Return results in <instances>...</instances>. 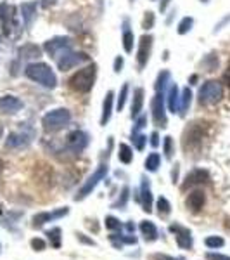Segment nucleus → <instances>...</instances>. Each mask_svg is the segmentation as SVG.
<instances>
[{
  "label": "nucleus",
  "mask_w": 230,
  "mask_h": 260,
  "mask_svg": "<svg viewBox=\"0 0 230 260\" xmlns=\"http://www.w3.org/2000/svg\"><path fill=\"white\" fill-rule=\"evenodd\" d=\"M223 78H225V82H227V85H228V89H230V64H228V70L225 71Z\"/></svg>",
  "instance_id": "52"
},
{
  "label": "nucleus",
  "mask_w": 230,
  "mask_h": 260,
  "mask_svg": "<svg viewBox=\"0 0 230 260\" xmlns=\"http://www.w3.org/2000/svg\"><path fill=\"white\" fill-rule=\"evenodd\" d=\"M2 169H4V163H2V160H0V172H2Z\"/></svg>",
  "instance_id": "54"
},
{
  "label": "nucleus",
  "mask_w": 230,
  "mask_h": 260,
  "mask_svg": "<svg viewBox=\"0 0 230 260\" xmlns=\"http://www.w3.org/2000/svg\"><path fill=\"white\" fill-rule=\"evenodd\" d=\"M71 47H73V40L69 37H54V39H50L44 44V50L50 57H54V59L62 56Z\"/></svg>",
  "instance_id": "12"
},
{
  "label": "nucleus",
  "mask_w": 230,
  "mask_h": 260,
  "mask_svg": "<svg viewBox=\"0 0 230 260\" xmlns=\"http://www.w3.org/2000/svg\"><path fill=\"white\" fill-rule=\"evenodd\" d=\"M24 75L30 78L31 82H36L39 85L45 89H56L57 87V77L54 70L45 62H31L24 68Z\"/></svg>",
  "instance_id": "1"
},
{
  "label": "nucleus",
  "mask_w": 230,
  "mask_h": 260,
  "mask_svg": "<svg viewBox=\"0 0 230 260\" xmlns=\"http://www.w3.org/2000/svg\"><path fill=\"white\" fill-rule=\"evenodd\" d=\"M57 2H59V0H42V7H45V9H49V7L56 6Z\"/></svg>",
  "instance_id": "50"
},
{
  "label": "nucleus",
  "mask_w": 230,
  "mask_h": 260,
  "mask_svg": "<svg viewBox=\"0 0 230 260\" xmlns=\"http://www.w3.org/2000/svg\"><path fill=\"white\" fill-rule=\"evenodd\" d=\"M0 250H2V245H0Z\"/></svg>",
  "instance_id": "57"
},
{
  "label": "nucleus",
  "mask_w": 230,
  "mask_h": 260,
  "mask_svg": "<svg viewBox=\"0 0 230 260\" xmlns=\"http://www.w3.org/2000/svg\"><path fill=\"white\" fill-rule=\"evenodd\" d=\"M154 23H156V16H154L152 11H147L144 14V19H142V28L144 30H150L154 26Z\"/></svg>",
  "instance_id": "41"
},
{
  "label": "nucleus",
  "mask_w": 230,
  "mask_h": 260,
  "mask_svg": "<svg viewBox=\"0 0 230 260\" xmlns=\"http://www.w3.org/2000/svg\"><path fill=\"white\" fill-rule=\"evenodd\" d=\"M163 151H165V156L168 158V160H171L175 154V141L171 136H166L165 141H163Z\"/></svg>",
  "instance_id": "37"
},
{
  "label": "nucleus",
  "mask_w": 230,
  "mask_h": 260,
  "mask_svg": "<svg viewBox=\"0 0 230 260\" xmlns=\"http://www.w3.org/2000/svg\"><path fill=\"white\" fill-rule=\"evenodd\" d=\"M112 106H114V92L109 90L104 98L102 103V115H100V125H106L111 120L112 115Z\"/></svg>",
  "instance_id": "22"
},
{
  "label": "nucleus",
  "mask_w": 230,
  "mask_h": 260,
  "mask_svg": "<svg viewBox=\"0 0 230 260\" xmlns=\"http://www.w3.org/2000/svg\"><path fill=\"white\" fill-rule=\"evenodd\" d=\"M227 229H230V219L227 220Z\"/></svg>",
  "instance_id": "55"
},
{
  "label": "nucleus",
  "mask_w": 230,
  "mask_h": 260,
  "mask_svg": "<svg viewBox=\"0 0 230 260\" xmlns=\"http://www.w3.org/2000/svg\"><path fill=\"white\" fill-rule=\"evenodd\" d=\"M118 160L123 165H130L133 161V149L128 144H125V142H121L118 146Z\"/></svg>",
  "instance_id": "28"
},
{
  "label": "nucleus",
  "mask_w": 230,
  "mask_h": 260,
  "mask_svg": "<svg viewBox=\"0 0 230 260\" xmlns=\"http://www.w3.org/2000/svg\"><path fill=\"white\" fill-rule=\"evenodd\" d=\"M203 66L206 68V71H213V70L216 68V66H218V56H216L215 52L208 54V57L203 61Z\"/></svg>",
  "instance_id": "40"
},
{
  "label": "nucleus",
  "mask_w": 230,
  "mask_h": 260,
  "mask_svg": "<svg viewBox=\"0 0 230 260\" xmlns=\"http://www.w3.org/2000/svg\"><path fill=\"white\" fill-rule=\"evenodd\" d=\"M107 170H109V167H107V163H100V165L97 167V169L94 170V174L90 175L89 179L83 182V186L78 189L76 196H74V201H83L85 198H89V196L92 194V192L95 191V187L99 186L100 180L106 179L107 175Z\"/></svg>",
  "instance_id": "5"
},
{
  "label": "nucleus",
  "mask_w": 230,
  "mask_h": 260,
  "mask_svg": "<svg viewBox=\"0 0 230 260\" xmlns=\"http://www.w3.org/2000/svg\"><path fill=\"white\" fill-rule=\"evenodd\" d=\"M132 142L133 146L137 148V151H144L145 144H147V136H144V134H132Z\"/></svg>",
  "instance_id": "39"
},
{
  "label": "nucleus",
  "mask_w": 230,
  "mask_h": 260,
  "mask_svg": "<svg viewBox=\"0 0 230 260\" xmlns=\"http://www.w3.org/2000/svg\"><path fill=\"white\" fill-rule=\"evenodd\" d=\"M104 225H106V229L111 231V233L123 229V224H121V220L116 219V217H112V215H107L106 217V220H104Z\"/></svg>",
  "instance_id": "38"
},
{
  "label": "nucleus",
  "mask_w": 230,
  "mask_h": 260,
  "mask_svg": "<svg viewBox=\"0 0 230 260\" xmlns=\"http://www.w3.org/2000/svg\"><path fill=\"white\" fill-rule=\"evenodd\" d=\"M190 103H192V92L189 87H185V89L182 90L180 94V115H185V111L190 108Z\"/></svg>",
  "instance_id": "33"
},
{
  "label": "nucleus",
  "mask_w": 230,
  "mask_h": 260,
  "mask_svg": "<svg viewBox=\"0 0 230 260\" xmlns=\"http://www.w3.org/2000/svg\"><path fill=\"white\" fill-rule=\"evenodd\" d=\"M0 24L6 35H11L16 28V9L9 4H0Z\"/></svg>",
  "instance_id": "15"
},
{
  "label": "nucleus",
  "mask_w": 230,
  "mask_h": 260,
  "mask_svg": "<svg viewBox=\"0 0 230 260\" xmlns=\"http://www.w3.org/2000/svg\"><path fill=\"white\" fill-rule=\"evenodd\" d=\"M152 37L150 35H142L139 40V50H137V62H139V68L144 70L149 62L150 50H152Z\"/></svg>",
  "instance_id": "16"
},
{
  "label": "nucleus",
  "mask_w": 230,
  "mask_h": 260,
  "mask_svg": "<svg viewBox=\"0 0 230 260\" xmlns=\"http://www.w3.org/2000/svg\"><path fill=\"white\" fill-rule=\"evenodd\" d=\"M35 139V130L31 127H23L18 132L9 134V137L6 139V148L7 149H24L31 144Z\"/></svg>",
  "instance_id": "7"
},
{
  "label": "nucleus",
  "mask_w": 230,
  "mask_h": 260,
  "mask_svg": "<svg viewBox=\"0 0 230 260\" xmlns=\"http://www.w3.org/2000/svg\"><path fill=\"white\" fill-rule=\"evenodd\" d=\"M210 172L204 170V169H194L187 174L185 180L182 184V191H187L189 187H198V186H203V184H208L210 182Z\"/></svg>",
  "instance_id": "14"
},
{
  "label": "nucleus",
  "mask_w": 230,
  "mask_h": 260,
  "mask_svg": "<svg viewBox=\"0 0 230 260\" xmlns=\"http://www.w3.org/2000/svg\"><path fill=\"white\" fill-rule=\"evenodd\" d=\"M204 258L206 260H230V255H225V253H220V251L211 250L204 255Z\"/></svg>",
  "instance_id": "44"
},
{
  "label": "nucleus",
  "mask_w": 230,
  "mask_h": 260,
  "mask_svg": "<svg viewBox=\"0 0 230 260\" xmlns=\"http://www.w3.org/2000/svg\"><path fill=\"white\" fill-rule=\"evenodd\" d=\"M149 260H178V258H175V257H171V255H166V253H152V255H149Z\"/></svg>",
  "instance_id": "46"
},
{
  "label": "nucleus",
  "mask_w": 230,
  "mask_h": 260,
  "mask_svg": "<svg viewBox=\"0 0 230 260\" xmlns=\"http://www.w3.org/2000/svg\"><path fill=\"white\" fill-rule=\"evenodd\" d=\"M147 125V115H139L137 116V121H135V127H133L132 134H139L142 128Z\"/></svg>",
  "instance_id": "42"
},
{
  "label": "nucleus",
  "mask_w": 230,
  "mask_h": 260,
  "mask_svg": "<svg viewBox=\"0 0 230 260\" xmlns=\"http://www.w3.org/2000/svg\"><path fill=\"white\" fill-rule=\"evenodd\" d=\"M168 110L171 113L180 111V90H178L177 83H173L168 90Z\"/></svg>",
  "instance_id": "26"
},
{
  "label": "nucleus",
  "mask_w": 230,
  "mask_h": 260,
  "mask_svg": "<svg viewBox=\"0 0 230 260\" xmlns=\"http://www.w3.org/2000/svg\"><path fill=\"white\" fill-rule=\"evenodd\" d=\"M128 83H123V87H121L120 94H118V101H116V111H121L125 108V104H127V99H128Z\"/></svg>",
  "instance_id": "36"
},
{
  "label": "nucleus",
  "mask_w": 230,
  "mask_h": 260,
  "mask_svg": "<svg viewBox=\"0 0 230 260\" xmlns=\"http://www.w3.org/2000/svg\"><path fill=\"white\" fill-rule=\"evenodd\" d=\"M168 231L175 236L177 246L180 250H192L194 246V238H192V231L189 228H185L180 222H171L168 225Z\"/></svg>",
  "instance_id": "8"
},
{
  "label": "nucleus",
  "mask_w": 230,
  "mask_h": 260,
  "mask_svg": "<svg viewBox=\"0 0 230 260\" xmlns=\"http://www.w3.org/2000/svg\"><path fill=\"white\" fill-rule=\"evenodd\" d=\"M203 123H190L189 127L183 130V141H182V146H183V151L189 154V151H194V149H199L201 144H203V139H204V130L201 127Z\"/></svg>",
  "instance_id": "6"
},
{
  "label": "nucleus",
  "mask_w": 230,
  "mask_h": 260,
  "mask_svg": "<svg viewBox=\"0 0 230 260\" xmlns=\"http://www.w3.org/2000/svg\"><path fill=\"white\" fill-rule=\"evenodd\" d=\"M192 26H194V18H190V16L182 18V21L178 23V26H177L178 35H185V33H189L192 30Z\"/></svg>",
  "instance_id": "35"
},
{
  "label": "nucleus",
  "mask_w": 230,
  "mask_h": 260,
  "mask_svg": "<svg viewBox=\"0 0 230 260\" xmlns=\"http://www.w3.org/2000/svg\"><path fill=\"white\" fill-rule=\"evenodd\" d=\"M23 110V101L16 95H2L0 98V113L2 115H16Z\"/></svg>",
  "instance_id": "18"
},
{
  "label": "nucleus",
  "mask_w": 230,
  "mask_h": 260,
  "mask_svg": "<svg viewBox=\"0 0 230 260\" xmlns=\"http://www.w3.org/2000/svg\"><path fill=\"white\" fill-rule=\"evenodd\" d=\"M4 136V127H2V123H0V137Z\"/></svg>",
  "instance_id": "53"
},
{
  "label": "nucleus",
  "mask_w": 230,
  "mask_h": 260,
  "mask_svg": "<svg viewBox=\"0 0 230 260\" xmlns=\"http://www.w3.org/2000/svg\"><path fill=\"white\" fill-rule=\"evenodd\" d=\"M30 246H31V250H35V251H44L47 248V243H45V240H42V238H33L30 241Z\"/></svg>",
  "instance_id": "43"
},
{
  "label": "nucleus",
  "mask_w": 230,
  "mask_h": 260,
  "mask_svg": "<svg viewBox=\"0 0 230 260\" xmlns=\"http://www.w3.org/2000/svg\"><path fill=\"white\" fill-rule=\"evenodd\" d=\"M128 200H130V187H128V186H123L120 198L111 205V208H114V210H123V208L127 207Z\"/></svg>",
  "instance_id": "32"
},
{
  "label": "nucleus",
  "mask_w": 230,
  "mask_h": 260,
  "mask_svg": "<svg viewBox=\"0 0 230 260\" xmlns=\"http://www.w3.org/2000/svg\"><path fill=\"white\" fill-rule=\"evenodd\" d=\"M139 203L142 205V210L145 213H150L154 208V198H152V191H150V182L149 179H145V175L142 177L140 184V191H139Z\"/></svg>",
  "instance_id": "17"
},
{
  "label": "nucleus",
  "mask_w": 230,
  "mask_h": 260,
  "mask_svg": "<svg viewBox=\"0 0 230 260\" xmlns=\"http://www.w3.org/2000/svg\"><path fill=\"white\" fill-rule=\"evenodd\" d=\"M201 106H213L223 99V85L218 80H208L201 85L198 94Z\"/></svg>",
  "instance_id": "4"
},
{
  "label": "nucleus",
  "mask_w": 230,
  "mask_h": 260,
  "mask_svg": "<svg viewBox=\"0 0 230 260\" xmlns=\"http://www.w3.org/2000/svg\"><path fill=\"white\" fill-rule=\"evenodd\" d=\"M42 56V47L36 44H24L19 49V57L21 59H39Z\"/></svg>",
  "instance_id": "25"
},
{
  "label": "nucleus",
  "mask_w": 230,
  "mask_h": 260,
  "mask_svg": "<svg viewBox=\"0 0 230 260\" xmlns=\"http://www.w3.org/2000/svg\"><path fill=\"white\" fill-rule=\"evenodd\" d=\"M170 78H171L170 71L168 70H161L160 75H158V78H156V83H154V89H156V92H161V94H163V90L168 87Z\"/></svg>",
  "instance_id": "31"
},
{
  "label": "nucleus",
  "mask_w": 230,
  "mask_h": 260,
  "mask_svg": "<svg viewBox=\"0 0 230 260\" xmlns=\"http://www.w3.org/2000/svg\"><path fill=\"white\" fill-rule=\"evenodd\" d=\"M125 231H127L128 234H133V233H135V224H133V220H128L127 224H125Z\"/></svg>",
  "instance_id": "49"
},
{
  "label": "nucleus",
  "mask_w": 230,
  "mask_h": 260,
  "mask_svg": "<svg viewBox=\"0 0 230 260\" xmlns=\"http://www.w3.org/2000/svg\"><path fill=\"white\" fill-rule=\"evenodd\" d=\"M45 236L49 238V243H50V246H52L54 250H59L62 246V229L59 228V225L45 231Z\"/></svg>",
  "instance_id": "27"
},
{
  "label": "nucleus",
  "mask_w": 230,
  "mask_h": 260,
  "mask_svg": "<svg viewBox=\"0 0 230 260\" xmlns=\"http://www.w3.org/2000/svg\"><path fill=\"white\" fill-rule=\"evenodd\" d=\"M204 245L210 250H220L225 246V240L221 236H215V234H213V236H208L206 240H204Z\"/></svg>",
  "instance_id": "34"
},
{
  "label": "nucleus",
  "mask_w": 230,
  "mask_h": 260,
  "mask_svg": "<svg viewBox=\"0 0 230 260\" xmlns=\"http://www.w3.org/2000/svg\"><path fill=\"white\" fill-rule=\"evenodd\" d=\"M156 208H158V215L161 217V219H166V217H170L171 213V203L168 201V198H165V196H160L156 201Z\"/></svg>",
  "instance_id": "30"
},
{
  "label": "nucleus",
  "mask_w": 230,
  "mask_h": 260,
  "mask_svg": "<svg viewBox=\"0 0 230 260\" xmlns=\"http://www.w3.org/2000/svg\"><path fill=\"white\" fill-rule=\"evenodd\" d=\"M150 113H152L154 125L161 128H166V125H168V115H166L165 98H163L161 92H156V95L150 101Z\"/></svg>",
  "instance_id": "11"
},
{
  "label": "nucleus",
  "mask_w": 230,
  "mask_h": 260,
  "mask_svg": "<svg viewBox=\"0 0 230 260\" xmlns=\"http://www.w3.org/2000/svg\"><path fill=\"white\" fill-rule=\"evenodd\" d=\"M144 98L145 92L142 87H137L133 90V98H132V118H137V116L142 113V108H144Z\"/></svg>",
  "instance_id": "23"
},
{
  "label": "nucleus",
  "mask_w": 230,
  "mask_h": 260,
  "mask_svg": "<svg viewBox=\"0 0 230 260\" xmlns=\"http://www.w3.org/2000/svg\"><path fill=\"white\" fill-rule=\"evenodd\" d=\"M69 213V208L68 207H61V208H56V210H50V212H39L33 215L31 219V228L33 229H42L45 224L49 222H54V220H59L62 217H66Z\"/></svg>",
  "instance_id": "13"
},
{
  "label": "nucleus",
  "mask_w": 230,
  "mask_h": 260,
  "mask_svg": "<svg viewBox=\"0 0 230 260\" xmlns=\"http://www.w3.org/2000/svg\"><path fill=\"white\" fill-rule=\"evenodd\" d=\"M90 144V136L85 130H73L71 134H68L66 137V148L69 153L73 154H80L83 153Z\"/></svg>",
  "instance_id": "10"
},
{
  "label": "nucleus",
  "mask_w": 230,
  "mask_h": 260,
  "mask_svg": "<svg viewBox=\"0 0 230 260\" xmlns=\"http://www.w3.org/2000/svg\"><path fill=\"white\" fill-rule=\"evenodd\" d=\"M95 77H97V64L92 62V64L85 66V68L78 70L68 80V85L71 90L78 92V94H87V92H90L92 87H94Z\"/></svg>",
  "instance_id": "2"
},
{
  "label": "nucleus",
  "mask_w": 230,
  "mask_h": 260,
  "mask_svg": "<svg viewBox=\"0 0 230 260\" xmlns=\"http://www.w3.org/2000/svg\"><path fill=\"white\" fill-rule=\"evenodd\" d=\"M139 229H140V234L144 236L145 243H154V241H158V238H160L158 225L154 224L152 220H140Z\"/></svg>",
  "instance_id": "20"
},
{
  "label": "nucleus",
  "mask_w": 230,
  "mask_h": 260,
  "mask_svg": "<svg viewBox=\"0 0 230 260\" xmlns=\"http://www.w3.org/2000/svg\"><path fill=\"white\" fill-rule=\"evenodd\" d=\"M199 2H203V4H206V2H210V0H199Z\"/></svg>",
  "instance_id": "56"
},
{
  "label": "nucleus",
  "mask_w": 230,
  "mask_h": 260,
  "mask_svg": "<svg viewBox=\"0 0 230 260\" xmlns=\"http://www.w3.org/2000/svg\"><path fill=\"white\" fill-rule=\"evenodd\" d=\"M149 142H150V146H152V148H158V146L161 144V141H160V134H158V132H152V134H150Z\"/></svg>",
  "instance_id": "47"
},
{
  "label": "nucleus",
  "mask_w": 230,
  "mask_h": 260,
  "mask_svg": "<svg viewBox=\"0 0 230 260\" xmlns=\"http://www.w3.org/2000/svg\"><path fill=\"white\" fill-rule=\"evenodd\" d=\"M185 205L192 213H199L204 208V205H206V194H204V191L203 189L190 191L185 200Z\"/></svg>",
  "instance_id": "19"
},
{
  "label": "nucleus",
  "mask_w": 230,
  "mask_h": 260,
  "mask_svg": "<svg viewBox=\"0 0 230 260\" xmlns=\"http://www.w3.org/2000/svg\"><path fill=\"white\" fill-rule=\"evenodd\" d=\"M76 240L82 243V245H87V246H97V243H95V240H92V238H89L87 234L83 233H76Z\"/></svg>",
  "instance_id": "45"
},
{
  "label": "nucleus",
  "mask_w": 230,
  "mask_h": 260,
  "mask_svg": "<svg viewBox=\"0 0 230 260\" xmlns=\"http://www.w3.org/2000/svg\"><path fill=\"white\" fill-rule=\"evenodd\" d=\"M36 9H39V4L36 2H24L21 4L19 11H21V18H23V23L26 28H30L33 24V21L36 18Z\"/></svg>",
  "instance_id": "21"
},
{
  "label": "nucleus",
  "mask_w": 230,
  "mask_h": 260,
  "mask_svg": "<svg viewBox=\"0 0 230 260\" xmlns=\"http://www.w3.org/2000/svg\"><path fill=\"white\" fill-rule=\"evenodd\" d=\"M121 68H123V57L118 56V57L114 59V73H120Z\"/></svg>",
  "instance_id": "48"
},
{
  "label": "nucleus",
  "mask_w": 230,
  "mask_h": 260,
  "mask_svg": "<svg viewBox=\"0 0 230 260\" xmlns=\"http://www.w3.org/2000/svg\"><path fill=\"white\" fill-rule=\"evenodd\" d=\"M170 2H171V0H163V2L160 4V11H161V12H165V11H166V7L170 6Z\"/></svg>",
  "instance_id": "51"
},
{
  "label": "nucleus",
  "mask_w": 230,
  "mask_h": 260,
  "mask_svg": "<svg viewBox=\"0 0 230 260\" xmlns=\"http://www.w3.org/2000/svg\"><path fill=\"white\" fill-rule=\"evenodd\" d=\"M144 167L147 172H158V169L161 167V154L156 153V151L147 154V158H145V161H144Z\"/></svg>",
  "instance_id": "29"
},
{
  "label": "nucleus",
  "mask_w": 230,
  "mask_h": 260,
  "mask_svg": "<svg viewBox=\"0 0 230 260\" xmlns=\"http://www.w3.org/2000/svg\"><path fill=\"white\" fill-rule=\"evenodd\" d=\"M57 68L61 71H69L76 66L83 64V62H89L90 61V56H87L85 52H74V50H66L62 56L57 57Z\"/></svg>",
  "instance_id": "9"
},
{
  "label": "nucleus",
  "mask_w": 230,
  "mask_h": 260,
  "mask_svg": "<svg viewBox=\"0 0 230 260\" xmlns=\"http://www.w3.org/2000/svg\"><path fill=\"white\" fill-rule=\"evenodd\" d=\"M123 49L127 54L133 52V45H135V35H133L132 28H130V23H128V19L123 21Z\"/></svg>",
  "instance_id": "24"
},
{
  "label": "nucleus",
  "mask_w": 230,
  "mask_h": 260,
  "mask_svg": "<svg viewBox=\"0 0 230 260\" xmlns=\"http://www.w3.org/2000/svg\"><path fill=\"white\" fill-rule=\"evenodd\" d=\"M69 121H71V111L68 108H57V110H52L42 116V127H44L47 134H54V132H59L64 127H68Z\"/></svg>",
  "instance_id": "3"
}]
</instances>
